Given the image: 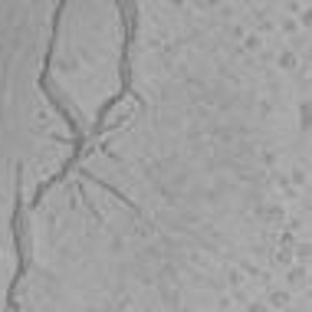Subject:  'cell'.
<instances>
[{
    "label": "cell",
    "instance_id": "obj_7",
    "mask_svg": "<svg viewBox=\"0 0 312 312\" xmlns=\"http://www.w3.org/2000/svg\"><path fill=\"white\" fill-rule=\"evenodd\" d=\"M227 36H230V40H243V36H247V26H240V23H230V26H227Z\"/></svg>",
    "mask_w": 312,
    "mask_h": 312
},
{
    "label": "cell",
    "instance_id": "obj_13",
    "mask_svg": "<svg viewBox=\"0 0 312 312\" xmlns=\"http://www.w3.org/2000/svg\"><path fill=\"white\" fill-rule=\"evenodd\" d=\"M260 112L269 115V112H273V99H260Z\"/></svg>",
    "mask_w": 312,
    "mask_h": 312
},
{
    "label": "cell",
    "instance_id": "obj_10",
    "mask_svg": "<svg viewBox=\"0 0 312 312\" xmlns=\"http://www.w3.org/2000/svg\"><path fill=\"white\" fill-rule=\"evenodd\" d=\"M243 43H247V50H253V53H257L260 46H263V40H260L257 33H253V36H243Z\"/></svg>",
    "mask_w": 312,
    "mask_h": 312
},
{
    "label": "cell",
    "instance_id": "obj_6",
    "mask_svg": "<svg viewBox=\"0 0 312 312\" xmlns=\"http://www.w3.org/2000/svg\"><path fill=\"white\" fill-rule=\"evenodd\" d=\"M280 30L286 33V36H296V33H299V23L292 20V17H283V20H280Z\"/></svg>",
    "mask_w": 312,
    "mask_h": 312
},
{
    "label": "cell",
    "instance_id": "obj_11",
    "mask_svg": "<svg viewBox=\"0 0 312 312\" xmlns=\"http://www.w3.org/2000/svg\"><path fill=\"white\" fill-rule=\"evenodd\" d=\"M108 250H112V253H125V240H122V237H112Z\"/></svg>",
    "mask_w": 312,
    "mask_h": 312
},
{
    "label": "cell",
    "instance_id": "obj_8",
    "mask_svg": "<svg viewBox=\"0 0 312 312\" xmlns=\"http://www.w3.org/2000/svg\"><path fill=\"white\" fill-rule=\"evenodd\" d=\"M269 306H276V309L289 306V292H273V296H269Z\"/></svg>",
    "mask_w": 312,
    "mask_h": 312
},
{
    "label": "cell",
    "instance_id": "obj_12",
    "mask_svg": "<svg viewBox=\"0 0 312 312\" xmlns=\"http://www.w3.org/2000/svg\"><path fill=\"white\" fill-rule=\"evenodd\" d=\"M280 243H283V247H289V250H292V243H296V237H292V230L280 234Z\"/></svg>",
    "mask_w": 312,
    "mask_h": 312
},
{
    "label": "cell",
    "instance_id": "obj_4",
    "mask_svg": "<svg viewBox=\"0 0 312 312\" xmlns=\"http://www.w3.org/2000/svg\"><path fill=\"white\" fill-rule=\"evenodd\" d=\"M302 283H306V266H289L286 269V286H302Z\"/></svg>",
    "mask_w": 312,
    "mask_h": 312
},
{
    "label": "cell",
    "instance_id": "obj_3",
    "mask_svg": "<svg viewBox=\"0 0 312 312\" xmlns=\"http://www.w3.org/2000/svg\"><path fill=\"white\" fill-rule=\"evenodd\" d=\"M227 283H230V289H234V292H240L243 286H247V273H243L240 266H230V269H227Z\"/></svg>",
    "mask_w": 312,
    "mask_h": 312
},
{
    "label": "cell",
    "instance_id": "obj_9",
    "mask_svg": "<svg viewBox=\"0 0 312 312\" xmlns=\"http://www.w3.org/2000/svg\"><path fill=\"white\" fill-rule=\"evenodd\" d=\"M260 158H263V164H266V168H276V161H280V155H276L273 148H266L263 155H260Z\"/></svg>",
    "mask_w": 312,
    "mask_h": 312
},
{
    "label": "cell",
    "instance_id": "obj_1",
    "mask_svg": "<svg viewBox=\"0 0 312 312\" xmlns=\"http://www.w3.org/2000/svg\"><path fill=\"white\" fill-rule=\"evenodd\" d=\"M257 217L263 220V224H280L286 214H283L280 204H260V207H257Z\"/></svg>",
    "mask_w": 312,
    "mask_h": 312
},
{
    "label": "cell",
    "instance_id": "obj_5",
    "mask_svg": "<svg viewBox=\"0 0 312 312\" xmlns=\"http://www.w3.org/2000/svg\"><path fill=\"white\" fill-rule=\"evenodd\" d=\"M286 181H289V184H296V187H302V184L309 181V174H306V168H292Z\"/></svg>",
    "mask_w": 312,
    "mask_h": 312
},
{
    "label": "cell",
    "instance_id": "obj_2",
    "mask_svg": "<svg viewBox=\"0 0 312 312\" xmlns=\"http://www.w3.org/2000/svg\"><path fill=\"white\" fill-rule=\"evenodd\" d=\"M276 66H280L283 73H296V66H299V56L292 53L289 46H283L280 53H276Z\"/></svg>",
    "mask_w": 312,
    "mask_h": 312
}]
</instances>
